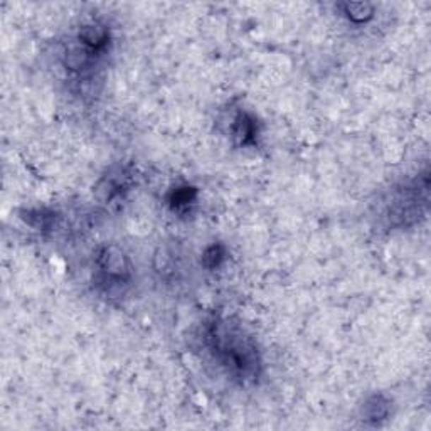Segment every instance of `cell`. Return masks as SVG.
Returning <instances> with one entry per match:
<instances>
[{
    "instance_id": "obj_1",
    "label": "cell",
    "mask_w": 431,
    "mask_h": 431,
    "mask_svg": "<svg viewBox=\"0 0 431 431\" xmlns=\"http://www.w3.org/2000/svg\"><path fill=\"white\" fill-rule=\"evenodd\" d=\"M206 342L221 365L239 382H253L260 376L261 360L255 344L228 320L214 319L206 327Z\"/></svg>"
},
{
    "instance_id": "obj_2",
    "label": "cell",
    "mask_w": 431,
    "mask_h": 431,
    "mask_svg": "<svg viewBox=\"0 0 431 431\" xmlns=\"http://www.w3.org/2000/svg\"><path fill=\"white\" fill-rule=\"evenodd\" d=\"M97 267L99 272V280L108 289L111 286L127 285L132 278V265L128 256L119 246L110 245L99 250L97 256Z\"/></svg>"
},
{
    "instance_id": "obj_3",
    "label": "cell",
    "mask_w": 431,
    "mask_h": 431,
    "mask_svg": "<svg viewBox=\"0 0 431 431\" xmlns=\"http://www.w3.org/2000/svg\"><path fill=\"white\" fill-rule=\"evenodd\" d=\"M76 39L83 46L88 47L91 52L98 54V52H103L107 49V46L110 44V29L104 24L98 23V20H91V23L83 24L78 29Z\"/></svg>"
},
{
    "instance_id": "obj_4",
    "label": "cell",
    "mask_w": 431,
    "mask_h": 431,
    "mask_svg": "<svg viewBox=\"0 0 431 431\" xmlns=\"http://www.w3.org/2000/svg\"><path fill=\"white\" fill-rule=\"evenodd\" d=\"M95 52H91L88 47H85L80 41H73L71 44L66 47L63 56L64 68L69 69L71 73H81L93 63Z\"/></svg>"
},
{
    "instance_id": "obj_5",
    "label": "cell",
    "mask_w": 431,
    "mask_h": 431,
    "mask_svg": "<svg viewBox=\"0 0 431 431\" xmlns=\"http://www.w3.org/2000/svg\"><path fill=\"white\" fill-rule=\"evenodd\" d=\"M233 137L239 145H251L258 137V125L250 113H239L233 125Z\"/></svg>"
},
{
    "instance_id": "obj_6",
    "label": "cell",
    "mask_w": 431,
    "mask_h": 431,
    "mask_svg": "<svg viewBox=\"0 0 431 431\" xmlns=\"http://www.w3.org/2000/svg\"><path fill=\"white\" fill-rule=\"evenodd\" d=\"M198 201V189L190 186H181L172 189L169 193L167 202L174 211H182V209H187L189 206Z\"/></svg>"
},
{
    "instance_id": "obj_7",
    "label": "cell",
    "mask_w": 431,
    "mask_h": 431,
    "mask_svg": "<svg viewBox=\"0 0 431 431\" xmlns=\"http://www.w3.org/2000/svg\"><path fill=\"white\" fill-rule=\"evenodd\" d=\"M341 8L347 19L354 24H365L374 17V6L368 2H346Z\"/></svg>"
},
{
    "instance_id": "obj_8",
    "label": "cell",
    "mask_w": 431,
    "mask_h": 431,
    "mask_svg": "<svg viewBox=\"0 0 431 431\" xmlns=\"http://www.w3.org/2000/svg\"><path fill=\"white\" fill-rule=\"evenodd\" d=\"M364 415L365 420L374 421V423L384 420V418L389 415V401H387L382 394L371 396L364 406Z\"/></svg>"
},
{
    "instance_id": "obj_9",
    "label": "cell",
    "mask_w": 431,
    "mask_h": 431,
    "mask_svg": "<svg viewBox=\"0 0 431 431\" xmlns=\"http://www.w3.org/2000/svg\"><path fill=\"white\" fill-rule=\"evenodd\" d=\"M24 221L28 224L32 226V228H36L39 231H46L49 229L52 224H54V212L47 211V209H29V211H25Z\"/></svg>"
},
{
    "instance_id": "obj_10",
    "label": "cell",
    "mask_w": 431,
    "mask_h": 431,
    "mask_svg": "<svg viewBox=\"0 0 431 431\" xmlns=\"http://www.w3.org/2000/svg\"><path fill=\"white\" fill-rule=\"evenodd\" d=\"M226 258V250L223 245H212L209 246L202 255V265L207 269H216L221 267Z\"/></svg>"
}]
</instances>
